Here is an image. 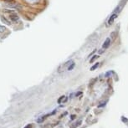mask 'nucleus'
Returning <instances> with one entry per match:
<instances>
[{"label":"nucleus","mask_w":128,"mask_h":128,"mask_svg":"<svg viewBox=\"0 0 128 128\" xmlns=\"http://www.w3.org/2000/svg\"><path fill=\"white\" fill-rule=\"evenodd\" d=\"M72 63H74V61H73L72 60H68L67 62H65L64 64H61V65L59 67L58 72H59V73H61V72H63V71H64V70H67V69L69 68V66H70V64H72Z\"/></svg>","instance_id":"nucleus-1"},{"label":"nucleus","mask_w":128,"mask_h":128,"mask_svg":"<svg viewBox=\"0 0 128 128\" xmlns=\"http://www.w3.org/2000/svg\"><path fill=\"white\" fill-rule=\"evenodd\" d=\"M5 7L9 8V9H21V6L19 5L18 3H15L13 2H8L4 4Z\"/></svg>","instance_id":"nucleus-2"},{"label":"nucleus","mask_w":128,"mask_h":128,"mask_svg":"<svg viewBox=\"0 0 128 128\" xmlns=\"http://www.w3.org/2000/svg\"><path fill=\"white\" fill-rule=\"evenodd\" d=\"M9 18H10V20L13 23L19 22V15H18L17 13H10V16H9Z\"/></svg>","instance_id":"nucleus-3"},{"label":"nucleus","mask_w":128,"mask_h":128,"mask_svg":"<svg viewBox=\"0 0 128 128\" xmlns=\"http://www.w3.org/2000/svg\"><path fill=\"white\" fill-rule=\"evenodd\" d=\"M117 16H118V14H117V13H114L113 14H112L111 16L110 17V19H108V22H107L108 25H111L112 23H114V21H115V19L117 18Z\"/></svg>","instance_id":"nucleus-4"},{"label":"nucleus","mask_w":128,"mask_h":128,"mask_svg":"<svg viewBox=\"0 0 128 128\" xmlns=\"http://www.w3.org/2000/svg\"><path fill=\"white\" fill-rule=\"evenodd\" d=\"M110 44H111V39H109V38H107L106 39V41L104 42V44H103V49L104 50H106V49H107L108 47L110 46Z\"/></svg>","instance_id":"nucleus-5"},{"label":"nucleus","mask_w":128,"mask_h":128,"mask_svg":"<svg viewBox=\"0 0 128 128\" xmlns=\"http://www.w3.org/2000/svg\"><path fill=\"white\" fill-rule=\"evenodd\" d=\"M1 19H2V22H3V23H6V24H8V25H10V24H11V22H9V21H8L7 19H5V18L2 17V18H1Z\"/></svg>","instance_id":"nucleus-6"},{"label":"nucleus","mask_w":128,"mask_h":128,"mask_svg":"<svg viewBox=\"0 0 128 128\" xmlns=\"http://www.w3.org/2000/svg\"><path fill=\"white\" fill-rule=\"evenodd\" d=\"M66 100H67V98L65 97V96H61V97H60V99L58 100V102L60 104L62 101H66Z\"/></svg>","instance_id":"nucleus-7"},{"label":"nucleus","mask_w":128,"mask_h":128,"mask_svg":"<svg viewBox=\"0 0 128 128\" xmlns=\"http://www.w3.org/2000/svg\"><path fill=\"white\" fill-rule=\"evenodd\" d=\"M98 58H99V56H98V55H94L91 59H90V63H93V62L96 60V59H98Z\"/></svg>","instance_id":"nucleus-8"},{"label":"nucleus","mask_w":128,"mask_h":128,"mask_svg":"<svg viewBox=\"0 0 128 128\" xmlns=\"http://www.w3.org/2000/svg\"><path fill=\"white\" fill-rule=\"evenodd\" d=\"M99 63H96V64H95V65H93L91 67V68H90V70H96V68H98V67H99Z\"/></svg>","instance_id":"nucleus-9"},{"label":"nucleus","mask_w":128,"mask_h":128,"mask_svg":"<svg viewBox=\"0 0 128 128\" xmlns=\"http://www.w3.org/2000/svg\"><path fill=\"white\" fill-rule=\"evenodd\" d=\"M5 30H6V27L3 26V25H0V33H3Z\"/></svg>","instance_id":"nucleus-10"},{"label":"nucleus","mask_w":128,"mask_h":128,"mask_svg":"<svg viewBox=\"0 0 128 128\" xmlns=\"http://www.w3.org/2000/svg\"><path fill=\"white\" fill-rule=\"evenodd\" d=\"M74 67H75V63H72V64H70V66H69V68L67 69V70H73V68H74Z\"/></svg>","instance_id":"nucleus-11"},{"label":"nucleus","mask_w":128,"mask_h":128,"mask_svg":"<svg viewBox=\"0 0 128 128\" xmlns=\"http://www.w3.org/2000/svg\"><path fill=\"white\" fill-rule=\"evenodd\" d=\"M103 51H105V50H103V49H101V50H100L99 53H100V54H101V53H103Z\"/></svg>","instance_id":"nucleus-12"},{"label":"nucleus","mask_w":128,"mask_h":128,"mask_svg":"<svg viewBox=\"0 0 128 128\" xmlns=\"http://www.w3.org/2000/svg\"><path fill=\"white\" fill-rule=\"evenodd\" d=\"M29 2H31V3H33V2H35L36 0H28Z\"/></svg>","instance_id":"nucleus-13"},{"label":"nucleus","mask_w":128,"mask_h":128,"mask_svg":"<svg viewBox=\"0 0 128 128\" xmlns=\"http://www.w3.org/2000/svg\"><path fill=\"white\" fill-rule=\"evenodd\" d=\"M7 1H11V2H13V0H7Z\"/></svg>","instance_id":"nucleus-14"}]
</instances>
